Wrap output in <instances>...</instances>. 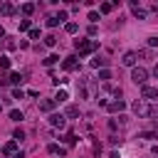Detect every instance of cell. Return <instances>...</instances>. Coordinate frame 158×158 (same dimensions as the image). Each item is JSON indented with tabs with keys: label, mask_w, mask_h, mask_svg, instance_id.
<instances>
[{
	"label": "cell",
	"mask_w": 158,
	"mask_h": 158,
	"mask_svg": "<svg viewBox=\"0 0 158 158\" xmlns=\"http://www.w3.org/2000/svg\"><path fill=\"white\" fill-rule=\"evenodd\" d=\"M136 57H138V54H136V52H126V54H123V59H121V62H123V64H126V67H133V64H136Z\"/></svg>",
	"instance_id": "8fae6325"
},
{
	"label": "cell",
	"mask_w": 158,
	"mask_h": 158,
	"mask_svg": "<svg viewBox=\"0 0 158 158\" xmlns=\"http://www.w3.org/2000/svg\"><path fill=\"white\" fill-rule=\"evenodd\" d=\"M57 62H59V54H49V57L44 59V64H47V67H52V64H57Z\"/></svg>",
	"instance_id": "d4e9b609"
},
{
	"label": "cell",
	"mask_w": 158,
	"mask_h": 158,
	"mask_svg": "<svg viewBox=\"0 0 158 158\" xmlns=\"http://www.w3.org/2000/svg\"><path fill=\"white\" fill-rule=\"evenodd\" d=\"M47 153H52V156H67V151L59 148L57 143H49V146H47Z\"/></svg>",
	"instance_id": "4fadbf2b"
},
{
	"label": "cell",
	"mask_w": 158,
	"mask_h": 158,
	"mask_svg": "<svg viewBox=\"0 0 158 158\" xmlns=\"http://www.w3.org/2000/svg\"><path fill=\"white\" fill-rule=\"evenodd\" d=\"M49 126L64 128V126H67V116H64V114H49Z\"/></svg>",
	"instance_id": "5b68a950"
},
{
	"label": "cell",
	"mask_w": 158,
	"mask_h": 158,
	"mask_svg": "<svg viewBox=\"0 0 158 158\" xmlns=\"http://www.w3.org/2000/svg\"><path fill=\"white\" fill-rule=\"evenodd\" d=\"M109 158H121V153H118V151H111V153H109Z\"/></svg>",
	"instance_id": "74e56055"
},
{
	"label": "cell",
	"mask_w": 158,
	"mask_h": 158,
	"mask_svg": "<svg viewBox=\"0 0 158 158\" xmlns=\"http://www.w3.org/2000/svg\"><path fill=\"white\" fill-rule=\"evenodd\" d=\"M62 69H64V72H72V69H77V57H74V54L64 57V62H62Z\"/></svg>",
	"instance_id": "ba28073f"
},
{
	"label": "cell",
	"mask_w": 158,
	"mask_h": 158,
	"mask_svg": "<svg viewBox=\"0 0 158 158\" xmlns=\"http://www.w3.org/2000/svg\"><path fill=\"white\" fill-rule=\"evenodd\" d=\"M10 118H12V121H17V123H20V121H22V118H25V114H22V111H20V109H12V111H10Z\"/></svg>",
	"instance_id": "7402d4cb"
},
{
	"label": "cell",
	"mask_w": 158,
	"mask_h": 158,
	"mask_svg": "<svg viewBox=\"0 0 158 158\" xmlns=\"http://www.w3.org/2000/svg\"><path fill=\"white\" fill-rule=\"evenodd\" d=\"M0 111H2V106H0Z\"/></svg>",
	"instance_id": "b9f144b4"
},
{
	"label": "cell",
	"mask_w": 158,
	"mask_h": 158,
	"mask_svg": "<svg viewBox=\"0 0 158 158\" xmlns=\"http://www.w3.org/2000/svg\"><path fill=\"white\" fill-rule=\"evenodd\" d=\"M64 116H67V118H74V116H79V106H77V104H69V106L64 109Z\"/></svg>",
	"instance_id": "7c38bea8"
},
{
	"label": "cell",
	"mask_w": 158,
	"mask_h": 158,
	"mask_svg": "<svg viewBox=\"0 0 158 158\" xmlns=\"http://www.w3.org/2000/svg\"><path fill=\"white\" fill-rule=\"evenodd\" d=\"M22 96H25L22 89H12V99H22Z\"/></svg>",
	"instance_id": "d6a6232c"
},
{
	"label": "cell",
	"mask_w": 158,
	"mask_h": 158,
	"mask_svg": "<svg viewBox=\"0 0 158 158\" xmlns=\"http://www.w3.org/2000/svg\"><path fill=\"white\" fill-rule=\"evenodd\" d=\"M111 10H114V2H101V5H99V12H101V15H109Z\"/></svg>",
	"instance_id": "ffe728a7"
},
{
	"label": "cell",
	"mask_w": 158,
	"mask_h": 158,
	"mask_svg": "<svg viewBox=\"0 0 158 158\" xmlns=\"http://www.w3.org/2000/svg\"><path fill=\"white\" fill-rule=\"evenodd\" d=\"M0 12H2L5 17H10V15H15V5H12V2H2V7H0Z\"/></svg>",
	"instance_id": "5bb4252c"
},
{
	"label": "cell",
	"mask_w": 158,
	"mask_h": 158,
	"mask_svg": "<svg viewBox=\"0 0 158 158\" xmlns=\"http://www.w3.org/2000/svg\"><path fill=\"white\" fill-rule=\"evenodd\" d=\"M67 99H69L67 89H57V94H54V101H57V104H62V101H67Z\"/></svg>",
	"instance_id": "9a60e30c"
},
{
	"label": "cell",
	"mask_w": 158,
	"mask_h": 158,
	"mask_svg": "<svg viewBox=\"0 0 158 158\" xmlns=\"http://www.w3.org/2000/svg\"><path fill=\"white\" fill-rule=\"evenodd\" d=\"M74 49L79 52V57H89L91 52L99 49V42L96 40H74Z\"/></svg>",
	"instance_id": "6da1fadb"
},
{
	"label": "cell",
	"mask_w": 158,
	"mask_h": 158,
	"mask_svg": "<svg viewBox=\"0 0 158 158\" xmlns=\"http://www.w3.org/2000/svg\"><path fill=\"white\" fill-rule=\"evenodd\" d=\"M151 116H156V121H158V106H156V109H151Z\"/></svg>",
	"instance_id": "f35d334b"
},
{
	"label": "cell",
	"mask_w": 158,
	"mask_h": 158,
	"mask_svg": "<svg viewBox=\"0 0 158 158\" xmlns=\"http://www.w3.org/2000/svg\"><path fill=\"white\" fill-rule=\"evenodd\" d=\"M64 32H67V35H77V32H79V25H77V22H67V25H64Z\"/></svg>",
	"instance_id": "2e32d148"
},
{
	"label": "cell",
	"mask_w": 158,
	"mask_h": 158,
	"mask_svg": "<svg viewBox=\"0 0 158 158\" xmlns=\"http://www.w3.org/2000/svg\"><path fill=\"white\" fill-rule=\"evenodd\" d=\"M57 20L64 22V20H67V10H59V12H57Z\"/></svg>",
	"instance_id": "e575fe53"
},
{
	"label": "cell",
	"mask_w": 158,
	"mask_h": 158,
	"mask_svg": "<svg viewBox=\"0 0 158 158\" xmlns=\"http://www.w3.org/2000/svg\"><path fill=\"white\" fill-rule=\"evenodd\" d=\"M89 64H91L94 69H99V67H101V69H106V64H109V62H106V59H101V57H96V59H91Z\"/></svg>",
	"instance_id": "e0dca14e"
},
{
	"label": "cell",
	"mask_w": 158,
	"mask_h": 158,
	"mask_svg": "<svg viewBox=\"0 0 158 158\" xmlns=\"http://www.w3.org/2000/svg\"><path fill=\"white\" fill-rule=\"evenodd\" d=\"M89 20H91V22H96V20H99V12H96V10H91V12H89Z\"/></svg>",
	"instance_id": "d590c367"
},
{
	"label": "cell",
	"mask_w": 158,
	"mask_h": 158,
	"mask_svg": "<svg viewBox=\"0 0 158 158\" xmlns=\"http://www.w3.org/2000/svg\"><path fill=\"white\" fill-rule=\"evenodd\" d=\"M131 109H133V114H136V116H141V118H148V116H151V106H148L143 99L133 101V104H131Z\"/></svg>",
	"instance_id": "7a4b0ae2"
},
{
	"label": "cell",
	"mask_w": 158,
	"mask_h": 158,
	"mask_svg": "<svg viewBox=\"0 0 158 158\" xmlns=\"http://www.w3.org/2000/svg\"><path fill=\"white\" fill-rule=\"evenodd\" d=\"M54 106H57L54 99H42L40 101V111H44V114H54Z\"/></svg>",
	"instance_id": "52a82bcc"
},
{
	"label": "cell",
	"mask_w": 158,
	"mask_h": 158,
	"mask_svg": "<svg viewBox=\"0 0 158 158\" xmlns=\"http://www.w3.org/2000/svg\"><path fill=\"white\" fill-rule=\"evenodd\" d=\"M136 138H148L151 141V138H158V131H141Z\"/></svg>",
	"instance_id": "603a6c76"
},
{
	"label": "cell",
	"mask_w": 158,
	"mask_h": 158,
	"mask_svg": "<svg viewBox=\"0 0 158 158\" xmlns=\"http://www.w3.org/2000/svg\"><path fill=\"white\" fill-rule=\"evenodd\" d=\"M148 47H158V37H148Z\"/></svg>",
	"instance_id": "8d00e7d4"
},
{
	"label": "cell",
	"mask_w": 158,
	"mask_h": 158,
	"mask_svg": "<svg viewBox=\"0 0 158 158\" xmlns=\"http://www.w3.org/2000/svg\"><path fill=\"white\" fill-rule=\"evenodd\" d=\"M0 69H10V57H7V54L0 57Z\"/></svg>",
	"instance_id": "484cf974"
},
{
	"label": "cell",
	"mask_w": 158,
	"mask_h": 158,
	"mask_svg": "<svg viewBox=\"0 0 158 158\" xmlns=\"http://www.w3.org/2000/svg\"><path fill=\"white\" fill-rule=\"evenodd\" d=\"M57 25H59L57 15H49V17H47V27H57Z\"/></svg>",
	"instance_id": "83f0119b"
},
{
	"label": "cell",
	"mask_w": 158,
	"mask_h": 158,
	"mask_svg": "<svg viewBox=\"0 0 158 158\" xmlns=\"http://www.w3.org/2000/svg\"><path fill=\"white\" fill-rule=\"evenodd\" d=\"M146 79H148V72H146L143 67H133V72H131V81L138 84V86H146Z\"/></svg>",
	"instance_id": "3957f363"
},
{
	"label": "cell",
	"mask_w": 158,
	"mask_h": 158,
	"mask_svg": "<svg viewBox=\"0 0 158 158\" xmlns=\"http://www.w3.org/2000/svg\"><path fill=\"white\" fill-rule=\"evenodd\" d=\"M5 47H7V49H15L17 44H15V40H12V37H5Z\"/></svg>",
	"instance_id": "4dcf8cb0"
},
{
	"label": "cell",
	"mask_w": 158,
	"mask_h": 158,
	"mask_svg": "<svg viewBox=\"0 0 158 158\" xmlns=\"http://www.w3.org/2000/svg\"><path fill=\"white\" fill-rule=\"evenodd\" d=\"M153 77H156V79H158V64H156V67H153Z\"/></svg>",
	"instance_id": "ab89813d"
},
{
	"label": "cell",
	"mask_w": 158,
	"mask_h": 158,
	"mask_svg": "<svg viewBox=\"0 0 158 158\" xmlns=\"http://www.w3.org/2000/svg\"><path fill=\"white\" fill-rule=\"evenodd\" d=\"M141 99H146V101H156L158 99V86H141Z\"/></svg>",
	"instance_id": "277c9868"
},
{
	"label": "cell",
	"mask_w": 158,
	"mask_h": 158,
	"mask_svg": "<svg viewBox=\"0 0 158 158\" xmlns=\"http://www.w3.org/2000/svg\"><path fill=\"white\" fill-rule=\"evenodd\" d=\"M121 141H123V138H118V136H111V138H109L111 146H121Z\"/></svg>",
	"instance_id": "836d02e7"
},
{
	"label": "cell",
	"mask_w": 158,
	"mask_h": 158,
	"mask_svg": "<svg viewBox=\"0 0 158 158\" xmlns=\"http://www.w3.org/2000/svg\"><path fill=\"white\" fill-rule=\"evenodd\" d=\"M20 10H22V15H25V17H30V15L35 12V5H32V2H25V5L20 7Z\"/></svg>",
	"instance_id": "d6986e66"
},
{
	"label": "cell",
	"mask_w": 158,
	"mask_h": 158,
	"mask_svg": "<svg viewBox=\"0 0 158 158\" xmlns=\"http://www.w3.org/2000/svg\"><path fill=\"white\" fill-rule=\"evenodd\" d=\"M7 79H10V84H22V74L20 72H10Z\"/></svg>",
	"instance_id": "44dd1931"
},
{
	"label": "cell",
	"mask_w": 158,
	"mask_h": 158,
	"mask_svg": "<svg viewBox=\"0 0 158 158\" xmlns=\"http://www.w3.org/2000/svg\"><path fill=\"white\" fill-rule=\"evenodd\" d=\"M2 153H5V156H12V158H15V156H17V141H7V143L2 146Z\"/></svg>",
	"instance_id": "9c48e42d"
},
{
	"label": "cell",
	"mask_w": 158,
	"mask_h": 158,
	"mask_svg": "<svg viewBox=\"0 0 158 158\" xmlns=\"http://www.w3.org/2000/svg\"><path fill=\"white\" fill-rule=\"evenodd\" d=\"M0 37H5V27L2 25H0Z\"/></svg>",
	"instance_id": "60d3db41"
},
{
	"label": "cell",
	"mask_w": 158,
	"mask_h": 158,
	"mask_svg": "<svg viewBox=\"0 0 158 158\" xmlns=\"http://www.w3.org/2000/svg\"><path fill=\"white\" fill-rule=\"evenodd\" d=\"M25 30H27V32L32 30V27H30V20H20V32H25Z\"/></svg>",
	"instance_id": "f546056e"
},
{
	"label": "cell",
	"mask_w": 158,
	"mask_h": 158,
	"mask_svg": "<svg viewBox=\"0 0 158 158\" xmlns=\"http://www.w3.org/2000/svg\"><path fill=\"white\" fill-rule=\"evenodd\" d=\"M44 44H47V47H54V44H57V37H54V35H47V37H44Z\"/></svg>",
	"instance_id": "f1b7e54d"
},
{
	"label": "cell",
	"mask_w": 158,
	"mask_h": 158,
	"mask_svg": "<svg viewBox=\"0 0 158 158\" xmlns=\"http://www.w3.org/2000/svg\"><path fill=\"white\" fill-rule=\"evenodd\" d=\"M131 10H133V17H138V20H143V17L148 15V12H146V10H143V7H141L136 0H131Z\"/></svg>",
	"instance_id": "30bf717a"
},
{
	"label": "cell",
	"mask_w": 158,
	"mask_h": 158,
	"mask_svg": "<svg viewBox=\"0 0 158 158\" xmlns=\"http://www.w3.org/2000/svg\"><path fill=\"white\" fill-rule=\"evenodd\" d=\"M123 109H126V101H123V99H114V101H109V106H106L109 114H118V111H123Z\"/></svg>",
	"instance_id": "8992f818"
},
{
	"label": "cell",
	"mask_w": 158,
	"mask_h": 158,
	"mask_svg": "<svg viewBox=\"0 0 158 158\" xmlns=\"http://www.w3.org/2000/svg\"><path fill=\"white\" fill-rule=\"evenodd\" d=\"M62 141H64L67 146H74V143H77V133H72V131H69V133H64V136H62Z\"/></svg>",
	"instance_id": "ac0fdd59"
},
{
	"label": "cell",
	"mask_w": 158,
	"mask_h": 158,
	"mask_svg": "<svg viewBox=\"0 0 158 158\" xmlns=\"http://www.w3.org/2000/svg\"><path fill=\"white\" fill-rule=\"evenodd\" d=\"M99 79H101V81L106 84V81L111 79V72H109V69H101V72H99Z\"/></svg>",
	"instance_id": "4316f807"
},
{
	"label": "cell",
	"mask_w": 158,
	"mask_h": 158,
	"mask_svg": "<svg viewBox=\"0 0 158 158\" xmlns=\"http://www.w3.org/2000/svg\"><path fill=\"white\" fill-rule=\"evenodd\" d=\"M30 40H40V30H37V27L30 30Z\"/></svg>",
	"instance_id": "1f68e13d"
},
{
	"label": "cell",
	"mask_w": 158,
	"mask_h": 158,
	"mask_svg": "<svg viewBox=\"0 0 158 158\" xmlns=\"http://www.w3.org/2000/svg\"><path fill=\"white\" fill-rule=\"evenodd\" d=\"M22 138H25V131H22V128H15V131H12V141H17V143H20Z\"/></svg>",
	"instance_id": "cb8c5ba5"
}]
</instances>
